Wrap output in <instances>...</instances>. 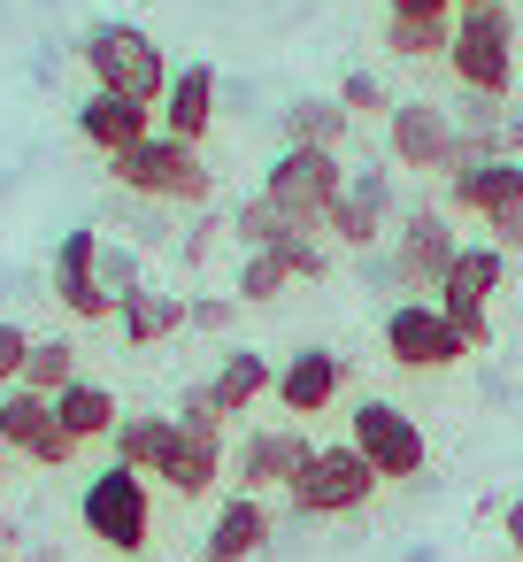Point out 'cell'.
<instances>
[{
  "label": "cell",
  "mask_w": 523,
  "mask_h": 562,
  "mask_svg": "<svg viewBox=\"0 0 523 562\" xmlns=\"http://www.w3.org/2000/svg\"><path fill=\"white\" fill-rule=\"evenodd\" d=\"M492 247H500V255H523V216H500V224H492Z\"/></svg>",
  "instance_id": "d590c367"
},
{
  "label": "cell",
  "mask_w": 523,
  "mask_h": 562,
  "mask_svg": "<svg viewBox=\"0 0 523 562\" xmlns=\"http://www.w3.org/2000/svg\"><path fill=\"white\" fill-rule=\"evenodd\" d=\"M155 132V109L147 101H124V93H86L78 101V139L101 147V155H124Z\"/></svg>",
  "instance_id": "44dd1931"
},
{
  "label": "cell",
  "mask_w": 523,
  "mask_h": 562,
  "mask_svg": "<svg viewBox=\"0 0 523 562\" xmlns=\"http://www.w3.org/2000/svg\"><path fill=\"white\" fill-rule=\"evenodd\" d=\"M446 70H454L462 93L508 101V86H515V16H508V0H500V9H462L454 16Z\"/></svg>",
  "instance_id": "277c9868"
},
{
  "label": "cell",
  "mask_w": 523,
  "mask_h": 562,
  "mask_svg": "<svg viewBox=\"0 0 523 562\" xmlns=\"http://www.w3.org/2000/svg\"><path fill=\"white\" fill-rule=\"evenodd\" d=\"M346 439L369 454V470H377L385 485H408V477H423V462H431L423 424H416L400 401H362L354 424H346Z\"/></svg>",
  "instance_id": "30bf717a"
},
{
  "label": "cell",
  "mask_w": 523,
  "mask_h": 562,
  "mask_svg": "<svg viewBox=\"0 0 523 562\" xmlns=\"http://www.w3.org/2000/svg\"><path fill=\"white\" fill-rule=\"evenodd\" d=\"M16 385H32V393H62V385H78V347L70 339H32V362H24V378Z\"/></svg>",
  "instance_id": "f1b7e54d"
},
{
  "label": "cell",
  "mask_w": 523,
  "mask_h": 562,
  "mask_svg": "<svg viewBox=\"0 0 523 562\" xmlns=\"http://www.w3.org/2000/svg\"><path fill=\"white\" fill-rule=\"evenodd\" d=\"M339 109H346L354 124H369V116H393V101H385V86H377L369 70H346V78H339Z\"/></svg>",
  "instance_id": "4dcf8cb0"
},
{
  "label": "cell",
  "mask_w": 523,
  "mask_h": 562,
  "mask_svg": "<svg viewBox=\"0 0 523 562\" xmlns=\"http://www.w3.org/2000/svg\"><path fill=\"white\" fill-rule=\"evenodd\" d=\"M454 255H462V232H454V216L446 209H408L400 224H393V285H408V293H439L446 285V270H454Z\"/></svg>",
  "instance_id": "9c48e42d"
},
{
  "label": "cell",
  "mask_w": 523,
  "mask_h": 562,
  "mask_svg": "<svg viewBox=\"0 0 523 562\" xmlns=\"http://www.w3.org/2000/svg\"><path fill=\"white\" fill-rule=\"evenodd\" d=\"M339 393H346V362H339L331 347H293V355L277 362V401H285V416H323Z\"/></svg>",
  "instance_id": "ffe728a7"
},
{
  "label": "cell",
  "mask_w": 523,
  "mask_h": 562,
  "mask_svg": "<svg viewBox=\"0 0 523 562\" xmlns=\"http://www.w3.org/2000/svg\"><path fill=\"white\" fill-rule=\"evenodd\" d=\"M346 132H354V116L339 109V93H300V101L285 109V147H323V155H339Z\"/></svg>",
  "instance_id": "484cf974"
},
{
  "label": "cell",
  "mask_w": 523,
  "mask_h": 562,
  "mask_svg": "<svg viewBox=\"0 0 523 562\" xmlns=\"http://www.w3.org/2000/svg\"><path fill=\"white\" fill-rule=\"evenodd\" d=\"M385 47H393L400 63H446L454 16H385Z\"/></svg>",
  "instance_id": "4316f807"
},
{
  "label": "cell",
  "mask_w": 523,
  "mask_h": 562,
  "mask_svg": "<svg viewBox=\"0 0 523 562\" xmlns=\"http://www.w3.org/2000/svg\"><path fill=\"white\" fill-rule=\"evenodd\" d=\"M101 285H109L116 301H124L132 285H147V278H139V255H132V247H109V239H101Z\"/></svg>",
  "instance_id": "d6a6232c"
},
{
  "label": "cell",
  "mask_w": 523,
  "mask_h": 562,
  "mask_svg": "<svg viewBox=\"0 0 523 562\" xmlns=\"http://www.w3.org/2000/svg\"><path fill=\"white\" fill-rule=\"evenodd\" d=\"M178 431H170V454H162V485L178 493V501H201V493H216V477H224V408L208 401V385H193L185 401H178V416H170Z\"/></svg>",
  "instance_id": "5b68a950"
},
{
  "label": "cell",
  "mask_w": 523,
  "mask_h": 562,
  "mask_svg": "<svg viewBox=\"0 0 523 562\" xmlns=\"http://www.w3.org/2000/svg\"><path fill=\"white\" fill-rule=\"evenodd\" d=\"M385 16H454V0H385Z\"/></svg>",
  "instance_id": "e575fe53"
},
{
  "label": "cell",
  "mask_w": 523,
  "mask_h": 562,
  "mask_svg": "<svg viewBox=\"0 0 523 562\" xmlns=\"http://www.w3.org/2000/svg\"><path fill=\"white\" fill-rule=\"evenodd\" d=\"M78 516H86V531H93L109 554H132V562H139L147 539H155V493H147V477L124 470V462H109L101 477H86Z\"/></svg>",
  "instance_id": "8992f818"
},
{
  "label": "cell",
  "mask_w": 523,
  "mask_h": 562,
  "mask_svg": "<svg viewBox=\"0 0 523 562\" xmlns=\"http://www.w3.org/2000/svg\"><path fill=\"white\" fill-rule=\"evenodd\" d=\"M86 70H93V93H124V101H147V109H162V93H170V63H162V47L139 32V24H93L86 32Z\"/></svg>",
  "instance_id": "3957f363"
},
{
  "label": "cell",
  "mask_w": 523,
  "mask_h": 562,
  "mask_svg": "<svg viewBox=\"0 0 523 562\" xmlns=\"http://www.w3.org/2000/svg\"><path fill=\"white\" fill-rule=\"evenodd\" d=\"M270 531H277L270 501H262V493H231V501L208 516V531H201V562H254V554L270 547Z\"/></svg>",
  "instance_id": "d6986e66"
},
{
  "label": "cell",
  "mask_w": 523,
  "mask_h": 562,
  "mask_svg": "<svg viewBox=\"0 0 523 562\" xmlns=\"http://www.w3.org/2000/svg\"><path fill=\"white\" fill-rule=\"evenodd\" d=\"M139 562H162V554H139Z\"/></svg>",
  "instance_id": "ab89813d"
},
{
  "label": "cell",
  "mask_w": 523,
  "mask_h": 562,
  "mask_svg": "<svg viewBox=\"0 0 523 562\" xmlns=\"http://www.w3.org/2000/svg\"><path fill=\"white\" fill-rule=\"evenodd\" d=\"M500 539H508V547H515V562H523V493L508 501V516H500Z\"/></svg>",
  "instance_id": "8d00e7d4"
},
{
  "label": "cell",
  "mask_w": 523,
  "mask_h": 562,
  "mask_svg": "<svg viewBox=\"0 0 523 562\" xmlns=\"http://www.w3.org/2000/svg\"><path fill=\"white\" fill-rule=\"evenodd\" d=\"M339 193H346V162L323 155V147H277V162H270V178H262V201H270L300 239H316V232L331 224Z\"/></svg>",
  "instance_id": "7a4b0ae2"
},
{
  "label": "cell",
  "mask_w": 523,
  "mask_h": 562,
  "mask_svg": "<svg viewBox=\"0 0 523 562\" xmlns=\"http://www.w3.org/2000/svg\"><path fill=\"white\" fill-rule=\"evenodd\" d=\"M0 562H9V554H0Z\"/></svg>",
  "instance_id": "60d3db41"
},
{
  "label": "cell",
  "mask_w": 523,
  "mask_h": 562,
  "mask_svg": "<svg viewBox=\"0 0 523 562\" xmlns=\"http://www.w3.org/2000/svg\"><path fill=\"white\" fill-rule=\"evenodd\" d=\"M170 431H178L170 416H124L109 447H116V462H124V470L155 477V470H162V454H170Z\"/></svg>",
  "instance_id": "83f0119b"
},
{
  "label": "cell",
  "mask_w": 523,
  "mask_h": 562,
  "mask_svg": "<svg viewBox=\"0 0 523 562\" xmlns=\"http://www.w3.org/2000/svg\"><path fill=\"white\" fill-rule=\"evenodd\" d=\"M316 447H308V431H293V424H262V431H247L239 439V454H231V477H239V493H285L293 477H300V462H308Z\"/></svg>",
  "instance_id": "e0dca14e"
},
{
  "label": "cell",
  "mask_w": 523,
  "mask_h": 562,
  "mask_svg": "<svg viewBox=\"0 0 523 562\" xmlns=\"http://www.w3.org/2000/svg\"><path fill=\"white\" fill-rule=\"evenodd\" d=\"M116 324L132 347H162L170 331H185V293H162V285H132L116 301Z\"/></svg>",
  "instance_id": "cb8c5ba5"
},
{
  "label": "cell",
  "mask_w": 523,
  "mask_h": 562,
  "mask_svg": "<svg viewBox=\"0 0 523 562\" xmlns=\"http://www.w3.org/2000/svg\"><path fill=\"white\" fill-rule=\"evenodd\" d=\"M385 355H393L400 370H454V362H469V347H462V331L439 316V301H400V308H385Z\"/></svg>",
  "instance_id": "4fadbf2b"
},
{
  "label": "cell",
  "mask_w": 523,
  "mask_h": 562,
  "mask_svg": "<svg viewBox=\"0 0 523 562\" xmlns=\"http://www.w3.org/2000/svg\"><path fill=\"white\" fill-rule=\"evenodd\" d=\"M462 9H500V0H454V16H462Z\"/></svg>",
  "instance_id": "74e56055"
},
{
  "label": "cell",
  "mask_w": 523,
  "mask_h": 562,
  "mask_svg": "<svg viewBox=\"0 0 523 562\" xmlns=\"http://www.w3.org/2000/svg\"><path fill=\"white\" fill-rule=\"evenodd\" d=\"M446 209H454V216H477V224L523 216V155H492V162L454 170V178H446Z\"/></svg>",
  "instance_id": "ac0fdd59"
},
{
  "label": "cell",
  "mask_w": 523,
  "mask_h": 562,
  "mask_svg": "<svg viewBox=\"0 0 523 562\" xmlns=\"http://www.w3.org/2000/svg\"><path fill=\"white\" fill-rule=\"evenodd\" d=\"M393 224H400V186H393V170H346V193H339L323 239H339L346 255H369Z\"/></svg>",
  "instance_id": "7c38bea8"
},
{
  "label": "cell",
  "mask_w": 523,
  "mask_h": 562,
  "mask_svg": "<svg viewBox=\"0 0 523 562\" xmlns=\"http://www.w3.org/2000/svg\"><path fill=\"white\" fill-rule=\"evenodd\" d=\"M323 270H331V247L293 232V239H277V247H254V255L239 262V285H231V293L262 308V301H285V285H308V278H323Z\"/></svg>",
  "instance_id": "2e32d148"
},
{
  "label": "cell",
  "mask_w": 523,
  "mask_h": 562,
  "mask_svg": "<svg viewBox=\"0 0 523 562\" xmlns=\"http://www.w3.org/2000/svg\"><path fill=\"white\" fill-rule=\"evenodd\" d=\"M262 393H277L270 355H254V347H224V362H216V378H208V401H216L224 416H247Z\"/></svg>",
  "instance_id": "603a6c76"
},
{
  "label": "cell",
  "mask_w": 523,
  "mask_h": 562,
  "mask_svg": "<svg viewBox=\"0 0 523 562\" xmlns=\"http://www.w3.org/2000/svg\"><path fill=\"white\" fill-rule=\"evenodd\" d=\"M0 447H9V454H32V462H47V470L78 462V439L62 431L55 401L32 393V385H9V393H0Z\"/></svg>",
  "instance_id": "5bb4252c"
},
{
  "label": "cell",
  "mask_w": 523,
  "mask_h": 562,
  "mask_svg": "<svg viewBox=\"0 0 523 562\" xmlns=\"http://www.w3.org/2000/svg\"><path fill=\"white\" fill-rule=\"evenodd\" d=\"M24 362H32V331L0 316V385H16V378H24Z\"/></svg>",
  "instance_id": "836d02e7"
},
{
  "label": "cell",
  "mask_w": 523,
  "mask_h": 562,
  "mask_svg": "<svg viewBox=\"0 0 523 562\" xmlns=\"http://www.w3.org/2000/svg\"><path fill=\"white\" fill-rule=\"evenodd\" d=\"M385 155H393V170H454V155H462V124H454V109H439V101H393V116H385Z\"/></svg>",
  "instance_id": "8fae6325"
},
{
  "label": "cell",
  "mask_w": 523,
  "mask_h": 562,
  "mask_svg": "<svg viewBox=\"0 0 523 562\" xmlns=\"http://www.w3.org/2000/svg\"><path fill=\"white\" fill-rule=\"evenodd\" d=\"M0 470H9V447H0Z\"/></svg>",
  "instance_id": "f35d334b"
},
{
  "label": "cell",
  "mask_w": 523,
  "mask_h": 562,
  "mask_svg": "<svg viewBox=\"0 0 523 562\" xmlns=\"http://www.w3.org/2000/svg\"><path fill=\"white\" fill-rule=\"evenodd\" d=\"M55 416H62V431H70L78 447H93V439H116V424H124L116 393H109V385H93V378L62 385V393H55Z\"/></svg>",
  "instance_id": "d4e9b609"
},
{
  "label": "cell",
  "mask_w": 523,
  "mask_h": 562,
  "mask_svg": "<svg viewBox=\"0 0 523 562\" xmlns=\"http://www.w3.org/2000/svg\"><path fill=\"white\" fill-rule=\"evenodd\" d=\"M109 178L139 201H162V209H208L216 201V170L201 162V147H185L170 132H147L139 147L109 155Z\"/></svg>",
  "instance_id": "6da1fadb"
},
{
  "label": "cell",
  "mask_w": 523,
  "mask_h": 562,
  "mask_svg": "<svg viewBox=\"0 0 523 562\" xmlns=\"http://www.w3.org/2000/svg\"><path fill=\"white\" fill-rule=\"evenodd\" d=\"M377 485H385V477L369 470V454H362L354 439H339V447H316V454L300 462V477L285 485V501H293L300 516H354V508H369Z\"/></svg>",
  "instance_id": "52a82bcc"
},
{
  "label": "cell",
  "mask_w": 523,
  "mask_h": 562,
  "mask_svg": "<svg viewBox=\"0 0 523 562\" xmlns=\"http://www.w3.org/2000/svg\"><path fill=\"white\" fill-rule=\"evenodd\" d=\"M500 278H508V255H500L492 239H469V247L454 255L446 285H439V316L462 331V347H469V355L492 339V316H485V301L500 293Z\"/></svg>",
  "instance_id": "ba28073f"
},
{
  "label": "cell",
  "mask_w": 523,
  "mask_h": 562,
  "mask_svg": "<svg viewBox=\"0 0 523 562\" xmlns=\"http://www.w3.org/2000/svg\"><path fill=\"white\" fill-rule=\"evenodd\" d=\"M185 324H193V331H216V339H224V331L239 324V293H201V301H185Z\"/></svg>",
  "instance_id": "1f68e13d"
},
{
  "label": "cell",
  "mask_w": 523,
  "mask_h": 562,
  "mask_svg": "<svg viewBox=\"0 0 523 562\" xmlns=\"http://www.w3.org/2000/svg\"><path fill=\"white\" fill-rule=\"evenodd\" d=\"M55 301H62L78 324H109V316H116V293L101 285V232H93V224L62 232V247H55Z\"/></svg>",
  "instance_id": "9a60e30c"
},
{
  "label": "cell",
  "mask_w": 523,
  "mask_h": 562,
  "mask_svg": "<svg viewBox=\"0 0 523 562\" xmlns=\"http://www.w3.org/2000/svg\"><path fill=\"white\" fill-rule=\"evenodd\" d=\"M208 124H216V70H208V63H185V70L170 78V93H162V132L185 139V147H201Z\"/></svg>",
  "instance_id": "7402d4cb"
},
{
  "label": "cell",
  "mask_w": 523,
  "mask_h": 562,
  "mask_svg": "<svg viewBox=\"0 0 523 562\" xmlns=\"http://www.w3.org/2000/svg\"><path fill=\"white\" fill-rule=\"evenodd\" d=\"M231 239L254 255V247H277V239H293V224H285V216H277V209L254 193V201H239V209H231Z\"/></svg>",
  "instance_id": "f546056e"
}]
</instances>
